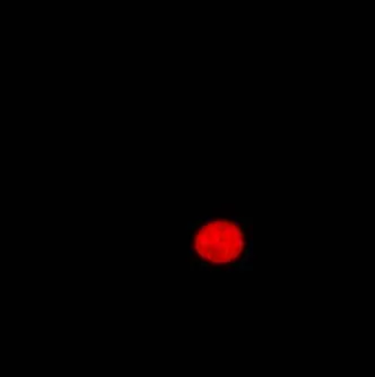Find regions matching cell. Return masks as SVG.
<instances>
[{
    "label": "cell",
    "mask_w": 375,
    "mask_h": 377,
    "mask_svg": "<svg viewBox=\"0 0 375 377\" xmlns=\"http://www.w3.org/2000/svg\"><path fill=\"white\" fill-rule=\"evenodd\" d=\"M185 229L189 236L187 261L191 270L223 273L253 270L252 217L205 215L189 221Z\"/></svg>",
    "instance_id": "6da1fadb"
}]
</instances>
